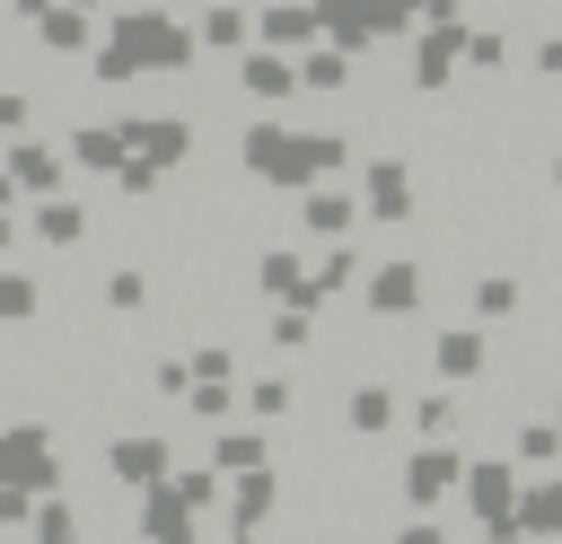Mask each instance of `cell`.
Masks as SVG:
<instances>
[]
</instances>
